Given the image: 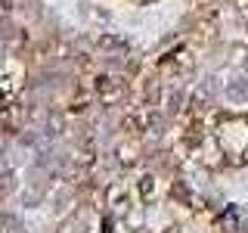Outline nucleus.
<instances>
[{
  "label": "nucleus",
  "mask_w": 248,
  "mask_h": 233,
  "mask_svg": "<svg viewBox=\"0 0 248 233\" xmlns=\"http://www.w3.org/2000/svg\"><path fill=\"white\" fill-rule=\"evenodd\" d=\"M230 97L242 100V97H245V84H232V87H230Z\"/></svg>",
  "instance_id": "1"
}]
</instances>
